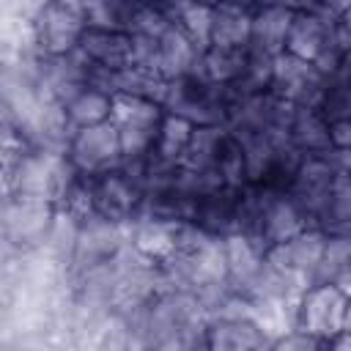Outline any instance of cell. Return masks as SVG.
I'll use <instances>...</instances> for the list:
<instances>
[{
  "label": "cell",
  "instance_id": "cell-22",
  "mask_svg": "<svg viewBox=\"0 0 351 351\" xmlns=\"http://www.w3.org/2000/svg\"><path fill=\"white\" fill-rule=\"evenodd\" d=\"M337 38L346 49H351V3H346L340 19H337Z\"/></svg>",
  "mask_w": 351,
  "mask_h": 351
},
{
  "label": "cell",
  "instance_id": "cell-8",
  "mask_svg": "<svg viewBox=\"0 0 351 351\" xmlns=\"http://www.w3.org/2000/svg\"><path fill=\"white\" fill-rule=\"evenodd\" d=\"M326 80L321 77V71L307 63L299 60L288 52H280L274 58L271 66V93L293 107H318L321 96H324Z\"/></svg>",
  "mask_w": 351,
  "mask_h": 351
},
{
  "label": "cell",
  "instance_id": "cell-2",
  "mask_svg": "<svg viewBox=\"0 0 351 351\" xmlns=\"http://www.w3.org/2000/svg\"><path fill=\"white\" fill-rule=\"evenodd\" d=\"M165 121V107L137 96H115L112 123L121 137L123 165L145 162L156 145L159 129Z\"/></svg>",
  "mask_w": 351,
  "mask_h": 351
},
{
  "label": "cell",
  "instance_id": "cell-14",
  "mask_svg": "<svg viewBox=\"0 0 351 351\" xmlns=\"http://www.w3.org/2000/svg\"><path fill=\"white\" fill-rule=\"evenodd\" d=\"M252 8L255 5H233V3L214 5L211 47L214 49H250V38H252Z\"/></svg>",
  "mask_w": 351,
  "mask_h": 351
},
{
  "label": "cell",
  "instance_id": "cell-4",
  "mask_svg": "<svg viewBox=\"0 0 351 351\" xmlns=\"http://www.w3.org/2000/svg\"><path fill=\"white\" fill-rule=\"evenodd\" d=\"M58 206L47 197L36 195H8L5 197V241L19 247L22 252L38 250L49 241L55 225H58Z\"/></svg>",
  "mask_w": 351,
  "mask_h": 351
},
{
  "label": "cell",
  "instance_id": "cell-9",
  "mask_svg": "<svg viewBox=\"0 0 351 351\" xmlns=\"http://www.w3.org/2000/svg\"><path fill=\"white\" fill-rule=\"evenodd\" d=\"M80 55L90 63L93 71L104 74H118L132 66H137L134 58V38L132 33H118V30H96L88 27L80 38Z\"/></svg>",
  "mask_w": 351,
  "mask_h": 351
},
{
  "label": "cell",
  "instance_id": "cell-21",
  "mask_svg": "<svg viewBox=\"0 0 351 351\" xmlns=\"http://www.w3.org/2000/svg\"><path fill=\"white\" fill-rule=\"evenodd\" d=\"M324 346H326V343H315L313 337H307V335L291 329V332H285L282 337H277L266 351H324Z\"/></svg>",
  "mask_w": 351,
  "mask_h": 351
},
{
  "label": "cell",
  "instance_id": "cell-10",
  "mask_svg": "<svg viewBox=\"0 0 351 351\" xmlns=\"http://www.w3.org/2000/svg\"><path fill=\"white\" fill-rule=\"evenodd\" d=\"M271 343L252 315L208 318V351H266Z\"/></svg>",
  "mask_w": 351,
  "mask_h": 351
},
{
  "label": "cell",
  "instance_id": "cell-16",
  "mask_svg": "<svg viewBox=\"0 0 351 351\" xmlns=\"http://www.w3.org/2000/svg\"><path fill=\"white\" fill-rule=\"evenodd\" d=\"M192 134H195V123H192V121L165 112V121H162L156 145H154V151H151L148 159H154V162H159V165H167V167L184 165L186 148H189V143H192Z\"/></svg>",
  "mask_w": 351,
  "mask_h": 351
},
{
  "label": "cell",
  "instance_id": "cell-1",
  "mask_svg": "<svg viewBox=\"0 0 351 351\" xmlns=\"http://www.w3.org/2000/svg\"><path fill=\"white\" fill-rule=\"evenodd\" d=\"M85 30H88L85 3L47 0L38 3L30 19V47L38 58H63L80 47Z\"/></svg>",
  "mask_w": 351,
  "mask_h": 351
},
{
  "label": "cell",
  "instance_id": "cell-5",
  "mask_svg": "<svg viewBox=\"0 0 351 351\" xmlns=\"http://www.w3.org/2000/svg\"><path fill=\"white\" fill-rule=\"evenodd\" d=\"M66 159L80 176H101L123 165L121 137L112 121L71 132L66 143Z\"/></svg>",
  "mask_w": 351,
  "mask_h": 351
},
{
  "label": "cell",
  "instance_id": "cell-3",
  "mask_svg": "<svg viewBox=\"0 0 351 351\" xmlns=\"http://www.w3.org/2000/svg\"><path fill=\"white\" fill-rule=\"evenodd\" d=\"M348 296L332 282H313L307 285L293 307V329L313 337L315 343H329L335 335L343 332Z\"/></svg>",
  "mask_w": 351,
  "mask_h": 351
},
{
  "label": "cell",
  "instance_id": "cell-18",
  "mask_svg": "<svg viewBox=\"0 0 351 351\" xmlns=\"http://www.w3.org/2000/svg\"><path fill=\"white\" fill-rule=\"evenodd\" d=\"M321 228L326 233H346V230H351V170H337Z\"/></svg>",
  "mask_w": 351,
  "mask_h": 351
},
{
  "label": "cell",
  "instance_id": "cell-15",
  "mask_svg": "<svg viewBox=\"0 0 351 351\" xmlns=\"http://www.w3.org/2000/svg\"><path fill=\"white\" fill-rule=\"evenodd\" d=\"M288 143L304 156L329 154L332 140H329V121L324 118V112L318 107H296L288 126Z\"/></svg>",
  "mask_w": 351,
  "mask_h": 351
},
{
  "label": "cell",
  "instance_id": "cell-13",
  "mask_svg": "<svg viewBox=\"0 0 351 351\" xmlns=\"http://www.w3.org/2000/svg\"><path fill=\"white\" fill-rule=\"evenodd\" d=\"M293 19V3L288 5H255L252 8V38L250 49L277 58L285 52L288 27Z\"/></svg>",
  "mask_w": 351,
  "mask_h": 351
},
{
  "label": "cell",
  "instance_id": "cell-17",
  "mask_svg": "<svg viewBox=\"0 0 351 351\" xmlns=\"http://www.w3.org/2000/svg\"><path fill=\"white\" fill-rule=\"evenodd\" d=\"M173 22L189 36V41L203 55L211 47V27H214V5L206 3H173Z\"/></svg>",
  "mask_w": 351,
  "mask_h": 351
},
{
  "label": "cell",
  "instance_id": "cell-23",
  "mask_svg": "<svg viewBox=\"0 0 351 351\" xmlns=\"http://www.w3.org/2000/svg\"><path fill=\"white\" fill-rule=\"evenodd\" d=\"M324 351H351V332H340V335H335V337L324 346Z\"/></svg>",
  "mask_w": 351,
  "mask_h": 351
},
{
  "label": "cell",
  "instance_id": "cell-6",
  "mask_svg": "<svg viewBox=\"0 0 351 351\" xmlns=\"http://www.w3.org/2000/svg\"><path fill=\"white\" fill-rule=\"evenodd\" d=\"M335 176H337V167H335L329 154L302 156V162H299V167L293 173L288 195L296 200V206L307 217L310 228H321L324 225V214H326V206H329Z\"/></svg>",
  "mask_w": 351,
  "mask_h": 351
},
{
  "label": "cell",
  "instance_id": "cell-7",
  "mask_svg": "<svg viewBox=\"0 0 351 351\" xmlns=\"http://www.w3.org/2000/svg\"><path fill=\"white\" fill-rule=\"evenodd\" d=\"M324 244H326V230L321 228H307L299 236L274 244L266 250V263L271 269H277L280 274H285L293 285H299L302 291L307 285L315 282V271L324 255Z\"/></svg>",
  "mask_w": 351,
  "mask_h": 351
},
{
  "label": "cell",
  "instance_id": "cell-24",
  "mask_svg": "<svg viewBox=\"0 0 351 351\" xmlns=\"http://www.w3.org/2000/svg\"><path fill=\"white\" fill-rule=\"evenodd\" d=\"M343 332H351V302H348V310H346V321H343Z\"/></svg>",
  "mask_w": 351,
  "mask_h": 351
},
{
  "label": "cell",
  "instance_id": "cell-20",
  "mask_svg": "<svg viewBox=\"0 0 351 351\" xmlns=\"http://www.w3.org/2000/svg\"><path fill=\"white\" fill-rule=\"evenodd\" d=\"M85 14H88V27L129 33V27H132V14H134V3H121V0L85 3Z\"/></svg>",
  "mask_w": 351,
  "mask_h": 351
},
{
  "label": "cell",
  "instance_id": "cell-12",
  "mask_svg": "<svg viewBox=\"0 0 351 351\" xmlns=\"http://www.w3.org/2000/svg\"><path fill=\"white\" fill-rule=\"evenodd\" d=\"M200 63V52L197 47L189 41V36L173 22L156 41V55H154V63L151 69L165 80V82H173V80H181L186 74H192Z\"/></svg>",
  "mask_w": 351,
  "mask_h": 351
},
{
  "label": "cell",
  "instance_id": "cell-11",
  "mask_svg": "<svg viewBox=\"0 0 351 351\" xmlns=\"http://www.w3.org/2000/svg\"><path fill=\"white\" fill-rule=\"evenodd\" d=\"M58 104H60L71 132L107 123V121H112V112H115V96L93 82H85V85L69 90L63 99H58Z\"/></svg>",
  "mask_w": 351,
  "mask_h": 351
},
{
  "label": "cell",
  "instance_id": "cell-19",
  "mask_svg": "<svg viewBox=\"0 0 351 351\" xmlns=\"http://www.w3.org/2000/svg\"><path fill=\"white\" fill-rule=\"evenodd\" d=\"M351 269V230L346 233H326L324 255L315 271V282H335L343 271Z\"/></svg>",
  "mask_w": 351,
  "mask_h": 351
}]
</instances>
